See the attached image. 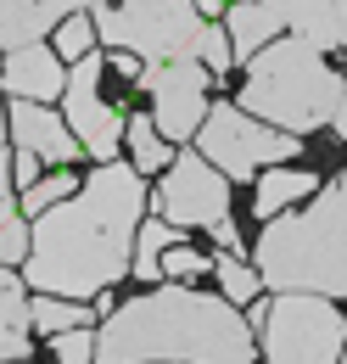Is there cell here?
I'll return each instance as SVG.
<instances>
[{
  "mask_svg": "<svg viewBox=\"0 0 347 364\" xmlns=\"http://www.w3.org/2000/svg\"><path fill=\"white\" fill-rule=\"evenodd\" d=\"M6 129H11V146L17 151H34L45 168H73L85 157V146L73 140L68 118L40 107V101H6Z\"/></svg>",
  "mask_w": 347,
  "mask_h": 364,
  "instance_id": "cell-11",
  "label": "cell"
},
{
  "mask_svg": "<svg viewBox=\"0 0 347 364\" xmlns=\"http://www.w3.org/2000/svg\"><path fill=\"white\" fill-rule=\"evenodd\" d=\"M336 135H347V95H342V112H336V124H331Z\"/></svg>",
  "mask_w": 347,
  "mask_h": 364,
  "instance_id": "cell-31",
  "label": "cell"
},
{
  "mask_svg": "<svg viewBox=\"0 0 347 364\" xmlns=\"http://www.w3.org/2000/svg\"><path fill=\"white\" fill-rule=\"evenodd\" d=\"M34 348V319H28V286L17 269H0V364L28 359Z\"/></svg>",
  "mask_w": 347,
  "mask_h": 364,
  "instance_id": "cell-14",
  "label": "cell"
},
{
  "mask_svg": "<svg viewBox=\"0 0 347 364\" xmlns=\"http://www.w3.org/2000/svg\"><path fill=\"white\" fill-rule=\"evenodd\" d=\"M79 185H85V180H79L73 168H50V174H40V180H34L28 191H23V196H17V208H23V219H40L45 208L68 202V196H73Z\"/></svg>",
  "mask_w": 347,
  "mask_h": 364,
  "instance_id": "cell-23",
  "label": "cell"
},
{
  "mask_svg": "<svg viewBox=\"0 0 347 364\" xmlns=\"http://www.w3.org/2000/svg\"><path fill=\"white\" fill-rule=\"evenodd\" d=\"M0 90L11 95V101H62L68 90V62L56 56L50 46H28V50H6L0 56Z\"/></svg>",
  "mask_w": 347,
  "mask_h": 364,
  "instance_id": "cell-12",
  "label": "cell"
},
{
  "mask_svg": "<svg viewBox=\"0 0 347 364\" xmlns=\"http://www.w3.org/2000/svg\"><path fill=\"white\" fill-rule=\"evenodd\" d=\"M208 230H213L218 252H235V247H241V230H235V219H218V225H208Z\"/></svg>",
  "mask_w": 347,
  "mask_h": 364,
  "instance_id": "cell-29",
  "label": "cell"
},
{
  "mask_svg": "<svg viewBox=\"0 0 347 364\" xmlns=\"http://www.w3.org/2000/svg\"><path fill=\"white\" fill-rule=\"evenodd\" d=\"M169 247H179V230L169 225V219H140V230H134V280H163V252Z\"/></svg>",
  "mask_w": 347,
  "mask_h": 364,
  "instance_id": "cell-20",
  "label": "cell"
},
{
  "mask_svg": "<svg viewBox=\"0 0 347 364\" xmlns=\"http://www.w3.org/2000/svg\"><path fill=\"white\" fill-rule=\"evenodd\" d=\"M50 50H56L68 68H73L79 56H90V50H95V17H90V11H79V17L56 23V28H50Z\"/></svg>",
  "mask_w": 347,
  "mask_h": 364,
  "instance_id": "cell-24",
  "label": "cell"
},
{
  "mask_svg": "<svg viewBox=\"0 0 347 364\" xmlns=\"http://www.w3.org/2000/svg\"><path fill=\"white\" fill-rule=\"evenodd\" d=\"M308 191H319V180H314L308 168H286V163H280V168H263L258 174V196H252V213L269 225V219H280L292 202H303Z\"/></svg>",
  "mask_w": 347,
  "mask_h": 364,
  "instance_id": "cell-16",
  "label": "cell"
},
{
  "mask_svg": "<svg viewBox=\"0 0 347 364\" xmlns=\"http://www.w3.org/2000/svg\"><path fill=\"white\" fill-rule=\"evenodd\" d=\"M101 0H40V11H45V23L56 28V23H68V17H79V11H95Z\"/></svg>",
  "mask_w": 347,
  "mask_h": 364,
  "instance_id": "cell-28",
  "label": "cell"
},
{
  "mask_svg": "<svg viewBox=\"0 0 347 364\" xmlns=\"http://www.w3.org/2000/svg\"><path fill=\"white\" fill-rule=\"evenodd\" d=\"M28 319H34V331L56 336V331L95 325V309H90V303H73V297H45V291H34V297H28Z\"/></svg>",
  "mask_w": 347,
  "mask_h": 364,
  "instance_id": "cell-21",
  "label": "cell"
},
{
  "mask_svg": "<svg viewBox=\"0 0 347 364\" xmlns=\"http://www.w3.org/2000/svg\"><path fill=\"white\" fill-rule=\"evenodd\" d=\"M140 85L151 95V124H157V135L169 140V146L196 140L208 107H213V101H208L213 73H208L202 62H151V68H140Z\"/></svg>",
  "mask_w": 347,
  "mask_h": 364,
  "instance_id": "cell-10",
  "label": "cell"
},
{
  "mask_svg": "<svg viewBox=\"0 0 347 364\" xmlns=\"http://www.w3.org/2000/svg\"><path fill=\"white\" fill-rule=\"evenodd\" d=\"M50 359L56 364H95V325H79V331H56L45 336Z\"/></svg>",
  "mask_w": 347,
  "mask_h": 364,
  "instance_id": "cell-25",
  "label": "cell"
},
{
  "mask_svg": "<svg viewBox=\"0 0 347 364\" xmlns=\"http://www.w3.org/2000/svg\"><path fill=\"white\" fill-rule=\"evenodd\" d=\"M157 202V219H169L174 230H208L218 219H230V180L218 174L202 151H179L169 168H163V185L151 191Z\"/></svg>",
  "mask_w": 347,
  "mask_h": 364,
  "instance_id": "cell-9",
  "label": "cell"
},
{
  "mask_svg": "<svg viewBox=\"0 0 347 364\" xmlns=\"http://www.w3.org/2000/svg\"><path fill=\"white\" fill-rule=\"evenodd\" d=\"M95 364H258V336L213 291L157 286L95 325Z\"/></svg>",
  "mask_w": 347,
  "mask_h": 364,
  "instance_id": "cell-2",
  "label": "cell"
},
{
  "mask_svg": "<svg viewBox=\"0 0 347 364\" xmlns=\"http://www.w3.org/2000/svg\"><path fill=\"white\" fill-rule=\"evenodd\" d=\"M196 151L213 163L224 180H258L263 168H280L303 151L297 135H280L258 118H247L235 101H213L202 129H196Z\"/></svg>",
  "mask_w": 347,
  "mask_h": 364,
  "instance_id": "cell-7",
  "label": "cell"
},
{
  "mask_svg": "<svg viewBox=\"0 0 347 364\" xmlns=\"http://www.w3.org/2000/svg\"><path fill=\"white\" fill-rule=\"evenodd\" d=\"M252 6H269L314 50H336V40H331V0H252Z\"/></svg>",
  "mask_w": 347,
  "mask_h": 364,
  "instance_id": "cell-17",
  "label": "cell"
},
{
  "mask_svg": "<svg viewBox=\"0 0 347 364\" xmlns=\"http://www.w3.org/2000/svg\"><path fill=\"white\" fill-rule=\"evenodd\" d=\"M208 269H213V264H208L196 247H169V252H163V280H202Z\"/></svg>",
  "mask_w": 347,
  "mask_h": 364,
  "instance_id": "cell-26",
  "label": "cell"
},
{
  "mask_svg": "<svg viewBox=\"0 0 347 364\" xmlns=\"http://www.w3.org/2000/svg\"><path fill=\"white\" fill-rule=\"evenodd\" d=\"M342 73L325 62V50H314L297 34H280L274 46H263L247 62V79L235 107L247 118H258L280 135H314V129H331L336 112H342Z\"/></svg>",
  "mask_w": 347,
  "mask_h": 364,
  "instance_id": "cell-4",
  "label": "cell"
},
{
  "mask_svg": "<svg viewBox=\"0 0 347 364\" xmlns=\"http://www.w3.org/2000/svg\"><path fill=\"white\" fill-rule=\"evenodd\" d=\"M224 23H230V56H247V62L286 34V23H280L269 6H252V0H235V6L224 11Z\"/></svg>",
  "mask_w": 347,
  "mask_h": 364,
  "instance_id": "cell-15",
  "label": "cell"
},
{
  "mask_svg": "<svg viewBox=\"0 0 347 364\" xmlns=\"http://www.w3.org/2000/svg\"><path fill=\"white\" fill-rule=\"evenodd\" d=\"M247 325H258L263 364H342L347 319L325 297L280 291L274 303H258Z\"/></svg>",
  "mask_w": 347,
  "mask_h": 364,
  "instance_id": "cell-6",
  "label": "cell"
},
{
  "mask_svg": "<svg viewBox=\"0 0 347 364\" xmlns=\"http://www.w3.org/2000/svg\"><path fill=\"white\" fill-rule=\"evenodd\" d=\"M252 269L258 280L280 297H347V185H331L314 196L303 213H280L269 219L252 247Z\"/></svg>",
  "mask_w": 347,
  "mask_h": 364,
  "instance_id": "cell-3",
  "label": "cell"
},
{
  "mask_svg": "<svg viewBox=\"0 0 347 364\" xmlns=\"http://www.w3.org/2000/svg\"><path fill=\"white\" fill-rule=\"evenodd\" d=\"M124 151H129V168L146 180V174H163L174 163V146L157 135V124L146 118V112H134L129 124H124Z\"/></svg>",
  "mask_w": 347,
  "mask_h": 364,
  "instance_id": "cell-18",
  "label": "cell"
},
{
  "mask_svg": "<svg viewBox=\"0 0 347 364\" xmlns=\"http://www.w3.org/2000/svg\"><path fill=\"white\" fill-rule=\"evenodd\" d=\"M342 364H347V348H342Z\"/></svg>",
  "mask_w": 347,
  "mask_h": 364,
  "instance_id": "cell-33",
  "label": "cell"
},
{
  "mask_svg": "<svg viewBox=\"0 0 347 364\" xmlns=\"http://www.w3.org/2000/svg\"><path fill=\"white\" fill-rule=\"evenodd\" d=\"M45 34H50V23H45L40 0H0V56L45 46Z\"/></svg>",
  "mask_w": 347,
  "mask_h": 364,
  "instance_id": "cell-19",
  "label": "cell"
},
{
  "mask_svg": "<svg viewBox=\"0 0 347 364\" xmlns=\"http://www.w3.org/2000/svg\"><path fill=\"white\" fill-rule=\"evenodd\" d=\"M11 364H28V359H11Z\"/></svg>",
  "mask_w": 347,
  "mask_h": 364,
  "instance_id": "cell-32",
  "label": "cell"
},
{
  "mask_svg": "<svg viewBox=\"0 0 347 364\" xmlns=\"http://www.w3.org/2000/svg\"><path fill=\"white\" fill-rule=\"evenodd\" d=\"M23 258H28V219L11 185V129H6V101H0V269H17Z\"/></svg>",
  "mask_w": 347,
  "mask_h": 364,
  "instance_id": "cell-13",
  "label": "cell"
},
{
  "mask_svg": "<svg viewBox=\"0 0 347 364\" xmlns=\"http://www.w3.org/2000/svg\"><path fill=\"white\" fill-rule=\"evenodd\" d=\"M95 40L107 50H129L134 62H202L213 79L230 73L224 28L196 11V0H112L95 6Z\"/></svg>",
  "mask_w": 347,
  "mask_h": 364,
  "instance_id": "cell-5",
  "label": "cell"
},
{
  "mask_svg": "<svg viewBox=\"0 0 347 364\" xmlns=\"http://www.w3.org/2000/svg\"><path fill=\"white\" fill-rule=\"evenodd\" d=\"M213 274H218V297H224L230 309H247V303H258L263 280H258V269H252L247 258H235V252H218V258H213Z\"/></svg>",
  "mask_w": 347,
  "mask_h": 364,
  "instance_id": "cell-22",
  "label": "cell"
},
{
  "mask_svg": "<svg viewBox=\"0 0 347 364\" xmlns=\"http://www.w3.org/2000/svg\"><path fill=\"white\" fill-rule=\"evenodd\" d=\"M140 219H146V180L129 163H95L68 202L28 219L23 286L73 303L112 291L129 274Z\"/></svg>",
  "mask_w": 347,
  "mask_h": 364,
  "instance_id": "cell-1",
  "label": "cell"
},
{
  "mask_svg": "<svg viewBox=\"0 0 347 364\" xmlns=\"http://www.w3.org/2000/svg\"><path fill=\"white\" fill-rule=\"evenodd\" d=\"M101 73H107V56H95V50L68 68L62 118H68L73 140L85 146V157H95V163H118V151H124V124H129V118L101 95Z\"/></svg>",
  "mask_w": 347,
  "mask_h": 364,
  "instance_id": "cell-8",
  "label": "cell"
},
{
  "mask_svg": "<svg viewBox=\"0 0 347 364\" xmlns=\"http://www.w3.org/2000/svg\"><path fill=\"white\" fill-rule=\"evenodd\" d=\"M331 40L336 50H347V0H331Z\"/></svg>",
  "mask_w": 347,
  "mask_h": 364,
  "instance_id": "cell-30",
  "label": "cell"
},
{
  "mask_svg": "<svg viewBox=\"0 0 347 364\" xmlns=\"http://www.w3.org/2000/svg\"><path fill=\"white\" fill-rule=\"evenodd\" d=\"M40 174H45V163H40V157H34V151H17V146H11V185H17V196H23L28 185L40 180Z\"/></svg>",
  "mask_w": 347,
  "mask_h": 364,
  "instance_id": "cell-27",
  "label": "cell"
},
{
  "mask_svg": "<svg viewBox=\"0 0 347 364\" xmlns=\"http://www.w3.org/2000/svg\"><path fill=\"white\" fill-rule=\"evenodd\" d=\"M342 185H347V174H342Z\"/></svg>",
  "mask_w": 347,
  "mask_h": 364,
  "instance_id": "cell-34",
  "label": "cell"
}]
</instances>
